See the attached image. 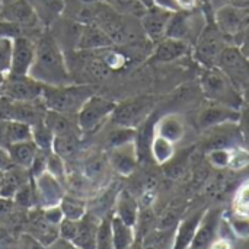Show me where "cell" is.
<instances>
[{
    "label": "cell",
    "instance_id": "cell-32",
    "mask_svg": "<svg viewBox=\"0 0 249 249\" xmlns=\"http://www.w3.org/2000/svg\"><path fill=\"white\" fill-rule=\"evenodd\" d=\"M80 136H55L53 140L51 150L58 155L63 160L74 159L80 152Z\"/></svg>",
    "mask_w": 249,
    "mask_h": 249
},
{
    "label": "cell",
    "instance_id": "cell-36",
    "mask_svg": "<svg viewBox=\"0 0 249 249\" xmlns=\"http://www.w3.org/2000/svg\"><path fill=\"white\" fill-rule=\"evenodd\" d=\"M58 207L63 213V217L71 219V220H80L88 213L86 212V200L70 196V194H64Z\"/></svg>",
    "mask_w": 249,
    "mask_h": 249
},
{
    "label": "cell",
    "instance_id": "cell-18",
    "mask_svg": "<svg viewBox=\"0 0 249 249\" xmlns=\"http://www.w3.org/2000/svg\"><path fill=\"white\" fill-rule=\"evenodd\" d=\"M82 26L83 25L76 23V22L69 20V19L61 16L48 28V31L51 32V35L54 36V39L57 41V44L63 50L64 55H67V53L71 54L76 51Z\"/></svg>",
    "mask_w": 249,
    "mask_h": 249
},
{
    "label": "cell",
    "instance_id": "cell-11",
    "mask_svg": "<svg viewBox=\"0 0 249 249\" xmlns=\"http://www.w3.org/2000/svg\"><path fill=\"white\" fill-rule=\"evenodd\" d=\"M217 67L229 77V80L241 90L249 83V58L235 44H229L217 63Z\"/></svg>",
    "mask_w": 249,
    "mask_h": 249
},
{
    "label": "cell",
    "instance_id": "cell-17",
    "mask_svg": "<svg viewBox=\"0 0 249 249\" xmlns=\"http://www.w3.org/2000/svg\"><path fill=\"white\" fill-rule=\"evenodd\" d=\"M222 223V212L217 209H212L204 212L198 228L196 231L194 239L190 245V249H209L212 244L219 238V228Z\"/></svg>",
    "mask_w": 249,
    "mask_h": 249
},
{
    "label": "cell",
    "instance_id": "cell-55",
    "mask_svg": "<svg viewBox=\"0 0 249 249\" xmlns=\"http://www.w3.org/2000/svg\"><path fill=\"white\" fill-rule=\"evenodd\" d=\"M13 206V201L12 200H6V198H1L0 197V219L6 214H9L10 209Z\"/></svg>",
    "mask_w": 249,
    "mask_h": 249
},
{
    "label": "cell",
    "instance_id": "cell-58",
    "mask_svg": "<svg viewBox=\"0 0 249 249\" xmlns=\"http://www.w3.org/2000/svg\"><path fill=\"white\" fill-rule=\"evenodd\" d=\"M146 9H150V7H153V6H156L155 4V0H139Z\"/></svg>",
    "mask_w": 249,
    "mask_h": 249
},
{
    "label": "cell",
    "instance_id": "cell-4",
    "mask_svg": "<svg viewBox=\"0 0 249 249\" xmlns=\"http://www.w3.org/2000/svg\"><path fill=\"white\" fill-rule=\"evenodd\" d=\"M200 86L209 102L225 105L238 111L244 108L242 92L229 80V77L219 67L204 69L200 79Z\"/></svg>",
    "mask_w": 249,
    "mask_h": 249
},
{
    "label": "cell",
    "instance_id": "cell-16",
    "mask_svg": "<svg viewBox=\"0 0 249 249\" xmlns=\"http://www.w3.org/2000/svg\"><path fill=\"white\" fill-rule=\"evenodd\" d=\"M241 111L210 102L209 107L203 108L197 117V124L201 130L207 131L223 124H239Z\"/></svg>",
    "mask_w": 249,
    "mask_h": 249
},
{
    "label": "cell",
    "instance_id": "cell-26",
    "mask_svg": "<svg viewBox=\"0 0 249 249\" xmlns=\"http://www.w3.org/2000/svg\"><path fill=\"white\" fill-rule=\"evenodd\" d=\"M38 20L44 28H50L63 15L64 0H29Z\"/></svg>",
    "mask_w": 249,
    "mask_h": 249
},
{
    "label": "cell",
    "instance_id": "cell-49",
    "mask_svg": "<svg viewBox=\"0 0 249 249\" xmlns=\"http://www.w3.org/2000/svg\"><path fill=\"white\" fill-rule=\"evenodd\" d=\"M235 210L249 213V179L241 184L235 196Z\"/></svg>",
    "mask_w": 249,
    "mask_h": 249
},
{
    "label": "cell",
    "instance_id": "cell-15",
    "mask_svg": "<svg viewBox=\"0 0 249 249\" xmlns=\"http://www.w3.org/2000/svg\"><path fill=\"white\" fill-rule=\"evenodd\" d=\"M34 191H35V201L42 209L58 206L61 198L64 197L63 182H60L55 177H53L47 171L34 178Z\"/></svg>",
    "mask_w": 249,
    "mask_h": 249
},
{
    "label": "cell",
    "instance_id": "cell-60",
    "mask_svg": "<svg viewBox=\"0 0 249 249\" xmlns=\"http://www.w3.org/2000/svg\"><path fill=\"white\" fill-rule=\"evenodd\" d=\"M4 79H6V76H4V74L1 73V70H0V85H1L3 82H4Z\"/></svg>",
    "mask_w": 249,
    "mask_h": 249
},
{
    "label": "cell",
    "instance_id": "cell-31",
    "mask_svg": "<svg viewBox=\"0 0 249 249\" xmlns=\"http://www.w3.org/2000/svg\"><path fill=\"white\" fill-rule=\"evenodd\" d=\"M28 182V178L23 175V168L13 166L9 171L1 172L0 177V197L6 200H13L16 191Z\"/></svg>",
    "mask_w": 249,
    "mask_h": 249
},
{
    "label": "cell",
    "instance_id": "cell-9",
    "mask_svg": "<svg viewBox=\"0 0 249 249\" xmlns=\"http://www.w3.org/2000/svg\"><path fill=\"white\" fill-rule=\"evenodd\" d=\"M204 26H206L204 16L197 9L177 10L172 13V18L169 20L166 36L181 39L188 42L190 45H194Z\"/></svg>",
    "mask_w": 249,
    "mask_h": 249
},
{
    "label": "cell",
    "instance_id": "cell-21",
    "mask_svg": "<svg viewBox=\"0 0 249 249\" xmlns=\"http://www.w3.org/2000/svg\"><path fill=\"white\" fill-rule=\"evenodd\" d=\"M29 233L44 248L58 239V226L51 223L42 210H36L29 217Z\"/></svg>",
    "mask_w": 249,
    "mask_h": 249
},
{
    "label": "cell",
    "instance_id": "cell-33",
    "mask_svg": "<svg viewBox=\"0 0 249 249\" xmlns=\"http://www.w3.org/2000/svg\"><path fill=\"white\" fill-rule=\"evenodd\" d=\"M112 238H114V248L115 249H130L134 244V228L128 226L118 217L112 214Z\"/></svg>",
    "mask_w": 249,
    "mask_h": 249
},
{
    "label": "cell",
    "instance_id": "cell-37",
    "mask_svg": "<svg viewBox=\"0 0 249 249\" xmlns=\"http://www.w3.org/2000/svg\"><path fill=\"white\" fill-rule=\"evenodd\" d=\"M182 131H184V125L179 121V118L175 115H168V117L162 118L158 125V130H156L158 136H160L172 143L178 142L182 137Z\"/></svg>",
    "mask_w": 249,
    "mask_h": 249
},
{
    "label": "cell",
    "instance_id": "cell-30",
    "mask_svg": "<svg viewBox=\"0 0 249 249\" xmlns=\"http://www.w3.org/2000/svg\"><path fill=\"white\" fill-rule=\"evenodd\" d=\"M10 159L13 162L15 166L23 168V169H29L34 163V159L38 153V147L36 144L29 140V142H20V143H15L7 146Z\"/></svg>",
    "mask_w": 249,
    "mask_h": 249
},
{
    "label": "cell",
    "instance_id": "cell-52",
    "mask_svg": "<svg viewBox=\"0 0 249 249\" xmlns=\"http://www.w3.org/2000/svg\"><path fill=\"white\" fill-rule=\"evenodd\" d=\"M238 47L241 48V51L249 58V26L248 29L244 32V35L241 36V39L238 42Z\"/></svg>",
    "mask_w": 249,
    "mask_h": 249
},
{
    "label": "cell",
    "instance_id": "cell-44",
    "mask_svg": "<svg viewBox=\"0 0 249 249\" xmlns=\"http://www.w3.org/2000/svg\"><path fill=\"white\" fill-rule=\"evenodd\" d=\"M105 1L109 6H112L115 10L136 18H140L146 10V7L139 0H105Z\"/></svg>",
    "mask_w": 249,
    "mask_h": 249
},
{
    "label": "cell",
    "instance_id": "cell-8",
    "mask_svg": "<svg viewBox=\"0 0 249 249\" xmlns=\"http://www.w3.org/2000/svg\"><path fill=\"white\" fill-rule=\"evenodd\" d=\"M155 102L156 99L153 96H137L120 102L114 108L111 121L114 123V125L134 128L147 120L155 107Z\"/></svg>",
    "mask_w": 249,
    "mask_h": 249
},
{
    "label": "cell",
    "instance_id": "cell-35",
    "mask_svg": "<svg viewBox=\"0 0 249 249\" xmlns=\"http://www.w3.org/2000/svg\"><path fill=\"white\" fill-rule=\"evenodd\" d=\"M64 187L67 188L70 196H74V197L86 200V197L90 194V191H92V188L95 185L80 171V172L67 174L66 181H64Z\"/></svg>",
    "mask_w": 249,
    "mask_h": 249
},
{
    "label": "cell",
    "instance_id": "cell-39",
    "mask_svg": "<svg viewBox=\"0 0 249 249\" xmlns=\"http://www.w3.org/2000/svg\"><path fill=\"white\" fill-rule=\"evenodd\" d=\"M228 226L231 232L238 239H248L249 238V213L244 212H232L228 216Z\"/></svg>",
    "mask_w": 249,
    "mask_h": 249
},
{
    "label": "cell",
    "instance_id": "cell-61",
    "mask_svg": "<svg viewBox=\"0 0 249 249\" xmlns=\"http://www.w3.org/2000/svg\"><path fill=\"white\" fill-rule=\"evenodd\" d=\"M0 3H1V0H0Z\"/></svg>",
    "mask_w": 249,
    "mask_h": 249
},
{
    "label": "cell",
    "instance_id": "cell-41",
    "mask_svg": "<svg viewBox=\"0 0 249 249\" xmlns=\"http://www.w3.org/2000/svg\"><path fill=\"white\" fill-rule=\"evenodd\" d=\"M31 130H32V142L36 144V147L39 150L50 152L51 150V146H53L54 134L50 131V128L47 127V124L44 121H41V123L32 125Z\"/></svg>",
    "mask_w": 249,
    "mask_h": 249
},
{
    "label": "cell",
    "instance_id": "cell-19",
    "mask_svg": "<svg viewBox=\"0 0 249 249\" xmlns=\"http://www.w3.org/2000/svg\"><path fill=\"white\" fill-rule=\"evenodd\" d=\"M107 158H108L111 169H114L117 174L123 177H128L134 172L137 166V160H139L136 143L131 142L123 146L109 149Z\"/></svg>",
    "mask_w": 249,
    "mask_h": 249
},
{
    "label": "cell",
    "instance_id": "cell-25",
    "mask_svg": "<svg viewBox=\"0 0 249 249\" xmlns=\"http://www.w3.org/2000/svg\"><path fill=\"white\" fill-rule=\"evenodd\" d=\"M99 220L96 216L86 213L80 220H79V229L77 233L71 242L73 247L77 249H95L96 244V231Z\"/></svg>",
    "mask_w": 249,
    "mask_h": 249
},
{
    "label": "cell",
    "instance_id": "cell-38",
    "mask_svg": "<svg viewBox=\"0 0 249 249\" xmlns=\"http://www.w3.org/2000/svg\"><path fill=\"white\" fill-rule=\"evenodd\" d=\"M112 214H105L101 217L98 231H96V244L95 249H115L114 248V238H112Z\"/></svg>",
    "mask_w": 249,
    "mask_h": 249
},
{
    "label": "cell",
    "instance_id": "cell-43",
    "mask_svg": "<svg viewBox=\"0 0 249 249\" xmlns=\"http://www.w3.org/2000/svg\"><path fill=\"white\" fill-rule=\"evenodd\" d=\"M12 51H13V36L0 35V70L4 76H7L10 71Z\"/></svg>",
    "mask_w": 249,
    "mask_h": 249
},
{
    "label": "cell",
    "instance_id": "cell-45",
    "mask_svg": "<svg viewBox=\"0 0 249 249\" xmlns=\"http://www.w3.org/2000/svg\"><path fill=\"white\" fill-rule=\"evenodd\" d=\"M13 203H16L20 207H32L36 201H35V191H34V184H31L29 181L25 182L15 194Z\"/></svg>",
    "mask_w": 249,
    "mask_h": 249
},
{
    "label": "cell",
    "instance_id": "cell-10",
    "mask_svg": "<svg viewBox=\"0 0 249 249\" xmlns=\"http://www.w3.org/2000/svg\"><path fill=\"white\" fill-rule=\"evenodd\" d=\"M117 102L98 96V95H92L80 108V111L76 115V121L79 125L80 133H90L95 131L96 128H99L108 118H111L114 108H115Z\"/></svg>",
    "mask_w": 249,
    "mask_h": 249
},
{
    "label": "cell",
    "instance_id": "cell-14",
    "mask_svg": "<svg viewBox=\"0 0 249 249\" xmlns=\"http://www.w3.org/2000/svg\"><path fill=\"white\" fill-rule=\"evenodd\" d=\"M35 60V39L26 35L13 36L12 64L9 74L28 76Z\"/></svg>",
    "mask_w": 249,
    "mask_h": 249
},
{
    "label": "cell",
    "instance_id": "cell-62",
    "mask_svg": "<svg viewBox=\"0 0 249 249\" xmlns=\"http://www.w3.org/2000/svg\"><path fill=\"white\" fill-rule=\"evenodd\" d=\"M1 1H3V0H1Z\"/></svg>",
    "mask_w": 249,
    "mask_h": 249
},
{
    "label": "cell",
    "instance_id": "cell-53",
    "mask_svg": "<svg viewBox=\"0 0 249 249\" xmlns=\"http://www.w3.org/2000/svg\"><path fill=\"white\" fill-rule=\"evenodd\" d=\"M71 244L70 242H67V241H64V239H61V238H58V239H55L53 244H50V245H47L44 249H71Z\"/></svg>",
    "mask_w": 249,
    "mask_h": 249
},
{
    "label": "cell",
    "instance_id": "cell-48",
    "mask_svg": "<svg viewBox=\"0 0 249 249\" xmlns=\"http://www.w3.org/2000/svg\"><path fill=\"white\" fill-rule=\"evenodd\" d=\"M249 165V152L244 147H232V155H231V163L229 168L235 169V171H241L244 168H247Z\"/></svg>",
    "mask_w": 249,
    "mask_h": 249
},
{
    "label": "cell",
    "instance_id": "cell-34",
    "mask_svg": "<svg viewBox=\"0 0 249 249\" xmlns=\"http://www.w3.org/2000/svg\"><path fill=\"white\" fill-rule=\"evenodd\" d=\"M32 140L31 125L19 121H4V147Z\"/></svg>",
    "mask_w": 249,
    "mask_h": 249
},
{
    "label": "cell",
    "instance_id": "cell-23",
    "mask_svg": "<svg viewBox=\"0 0 249 249\" xmlns=\"http://www.w3.org/2000/svg\"><path fill=\"white\" fill-rule=\"evenodd\" d=\"M114 216L123 220L124 223H127L128 226H133V228L137 226V220L140 216L139 203L133 197V194L128 193L127 190H121L117 194V198L114 203Z\"/></svg>",
    "mask_w": 249,
    "mask_h": 249
},
{
    "label": "cell",
    "instance_id": "cell-50",
    "mask_svg": "<svg viewBox=\"0 0 249 249\" xmlns=\"http://www.w3.org/2000/svg\"><path fill=\"white\" fill-rule=\"evenodd\" d=\"M239 130L245 142L249 143V107L245 109H241V118H239Z\"/></svg>",
    "mask_w": 249,
    "mask_h": 249
},
{
    "label": "cell",
    "instance_id": "cell-42",
    "mask_svg": "<svg viewBox=\"0 0 249 249\" xmlns=\"http://www.w3.org/2000/svg\"><path fill=\"white\" fill-rule=\"evenodd\" d=\"M136 130L134 128H128V127H121V125H115L114 130L109 131V134L107 136V142L109 149L136 142Z\"/></svg>",
    "mask_w": 249,
    "mask_h": 249
},
{
    "label": "cell",
    "instance_id": "cell-1",
    "mask_svg": "<svg viewBox=\"0 0 249 249\" xmlns=\"http://www.w3.org/2000/svg\"><path fill=\"white\" fill-rule=\"evenodd\" d=\"M28 76L48 86L73 83L67 58L48 29L35 39V60Z\"/></svg>",
    "mask_w": 249,
    "mask_h": 249
},
{
    "label": "cell",
    "instance_id": "cell-13",
    "mask_svg": "<svg viewBox=\"0 0 249 249\" xmlns=\"http://www.w3.org/2000/svg\"><path fill=\"white\" fill-rule=\"evenodd\" d=\"M172 13V10L163 9L160 6H153L150 9H146L144 13L139 18L143 32L152 44H156L166 36V29Z\"/></svg>",
    "mask_w": 249,
    "mask_h": 249
},
{
    "label": "cell",
    "instance_id": "cell-57",
    "mask_svg": "<svg viewBox=\"0 0 249 249\" xmlns=\"http://www.w3.org/2000/svg\"><path fill=\"white\" fill-rule=\"evenodd\" d=\"M242 98H244V105L249 107V83L248 86L244 89V92H242Z\"/></svg>",
    "mask_w": 249,
    "mask_h": 249
},
{
    "label": "cell",
    "instance_id": "cell-6",
    "mask_svg": "<svg viewBox=\"0 0 249 249\" xmlns=\"http://www.w3.org/2000/svg\"><path fill=\"white\" fill-rule=\"evenodd\" d=\"M0 20L18 26L22 35L26 32H42L44 28L38 20L29 0H3L0 3Z\"/></svg>",
    "mask_w": 249,
    "mask_h": 249
},
{
    "label": "cell",
    "instance_id": "cell-40",
    "mask_svg": "<svg viewBox=\"0 0 249 249\" xmlns=\"http://www.w3.org/2000/svg\"><path fill=\"white\" fill-rule=\"evenodd\" d=\"M150 149H152V155L158 163H166L174 156V143L160 136H156L153 139Z\"/></svg>",
    "mask_w": 249,
    "mask_h": 249
},
{
    "label": "cell",
    "instance_id": "cell-56",
    "mask_svg": "<svg viewBox=\"0 0 249 249\" xmlns=\"http://www.w3.org/2000/svg\"><path fill=\"white\" fill-rule=\"evenodd\" d=\"M209 249H232V245H231V242H229L228 239H225V238H217V239L212 244V247Z\"/></svg>",
    "mask_w": 249,
    "mask_h": 249
},
{
    "label": "cell",
    "instance_id": "cell-5",
    "mask_svg": "<svg viewBox=\"0 0 249 249\" xmlns=\"http://www.w3.org/2000/svg\"><path fill=\"white\" fill-rule=\"evenodd\" d=\"M228 45V38L219 31L216 23H207L193 45L194 57L204 69L217 67L219 58Z\"/></svg>",
    "mask_w": 249,
    "mask_h": 249
},
{
    "label": "cell",
    "instance_id": "cell-7",
    "mask_svg": "<svg viewBox=\"0 0 249 249\" xmlns=\"http://www.w3.org/2000/svg\"><path fill=\"white\" fill-rule=\"evenodd\" d=\"M214 23L219 31L232 41V44L238 45L241 36L249 26V7L241 4H225L217 9L214 15Z\"/></svg>",
    "mask_w": 249,
    "mask_h": 249
},
{
    "label": "cell",
    "instance_id": "cell-46",
    "mask_svg": "<svg viewBox=\"0 0 249 249\" xmlns=\"http://www.w3.org/2000/svg\"><path fill=\"white\" fill-rule=\"evenodd\" d=\"M231 155L232 149H219V150H212L207 153V160L213 168L217 169H225L229 168L231 163Z\"/></svg>",
    "mask_w": 249,
    "mask_h": 249
},
{
    "label": "cell",
    "instance_id": "cell-12",
    "mask_svg": "<svg viewBox=\"0 0 249 249\" xmlns=\"http://www.w3.org/2000/svg\"><path fill=\"white\" fill-rule=\"evenodd\" d=\"M44 85L31 76H12L7 74L0 85V96L10 101H35L41 98Z\"/></svg>",
    "mask_w": 249,
    "mask_h": 249
},
{
    "label": "cell",
    "instance_id": "cell-27",
    "mask_svg": "<svg viewBox=\"0 0 249 249\" xmlns=\"http://www.w3.org/2000/svg\"><path fill=\"white\" fill-rule=\"evenodd\" d=\"M204 212H194L193 214L187 216L177 229L175 238H174V244L171 249H190V245L194 239L196 231L198 228V223L203 217Z\"/></svg>",
    "mask_w": 249,
    "mask_h": 249
},
{
    "label": "cell",
    "instance_id": "cell-3",
    "mask_svg": "<svg viewBox=\"0 0 249 249\" xmlns=\"http://www.w3.org/2000/svg\"><path fill=\"white\" fill-rule=\"evenodd\" d=\"M92 95H95V89L92 88V85H44L41 101L48 111H55L67 115H77L83 104Z\"/></svg>",
    "mask_w": 249,
    "mask_h": 249
},
{
    "label": "cell",
    "instance_id": "cell-29",
    "mask_svg": "<svg viewBox=\"0 0 249 249\" xmlns=\"http://www.w3.org/2000/svg\"><path fill=\"white\" fill-rule=\"evenodd\" d=\"M61 16L80 25L93 23L95 4L83 3L80 0H64V9Z\"/></svg>",
    "mask_w": 249,
    "mask_h": 249
},
{
    "label": "cell",
    "instance_id": "cell-59",
    "mask_svg": "<svg viewBox=\"0 0 249 249\" xmlns=\"http://www.w3.org/2000/svg\"><path fill=\"white\" fill-rule=\"evenodd\" d=\"M80 1L89 3V4H96V3H102V1H105V0H80Z\"/></svg>",
    "mask_w": 249,
    "mask_h": 249
},
{
    "label": "cell",
    "instance_id": "cell-47",
    "mask_svg": "<svg viewBox=\"0 0 249 249\" xmlns=\"http://www.w3.org/2000/svg\"><path fill=\"white\" fill-rule=\"evenodd\" d=\"M77 229H79V220H71V219L63 217V220L58 225V238L71 244L77 233Z\"/></svg>",
    "mask_w": 249,
    "mask_h": 249
},
{
    "label": "cell",
    "instance_id": "cell-2",
    "mask_svg": "<svg viewBox=\"0 0 249 249\" xmlns=\"http://www.w3.org/2000/svg\"><path fill=\"white\" fill-rule=\"evenodd\" d=\"M93 23L107 34L115 47H127L149 41L143 32L139 18L121 13L107 1L95 4Z\"/></svg>",
    "mask_w": 249,
    "mask_h": 249
},
{
    "label": "cell",
    "instance_id": "cell-54",
    "mask_svg": "<svg viewBox=\"0 0 249 249\" xmlns=\"http://www.w3.org/2000/svg\"><path fill=\"white\" fill-rule=\"evenodd\" d=\"M155 4H156V6H160V7H163V9L172 10V12H177V10H178L177 0H155Z\"/></svg>",
    "mask_w": 249,
    "mask_h": 249
},
{
    "label": "cell",
    "instance_id": "cell-20",
    "mask_svg": "<svg viewBox=\"0 0 249 249\" xmlns=\"http://www.w3.org/2000/svg\"><path fill=\"white\" fill-rule=\"evenodd\" d=\"M191 45L185 41L165 36L153 45L152 60L158 63H172L188 54Z\"/></svg>",
    "mask_w": 249,
    "mask_h": 249
},
{
    "label": "cell",
    "instance_id": "cell-28",
    "mask_svg": "<svg viewBox=\"0 0 249 249\" xmlns=\"http://www.w3.org/2000/svg\"><path fill=\"white\" fill-rule=\"evenodd\" d=\"M109 162L107 155L104 153H93L90 155L85 162H83V169L82 174L93 184L99 185L107 177L109 171Z\"/></svg>",
    "mask_w": 249,
    "mask_h": 249
},
{
    "label": "cell",
    "instance_id": "cell-22",
    "mask_svg": "<svg viewBox=\"0 0 249 249\" xmlns=\"http://www.w3.org/2000/svg\"><path fill=\"white\" fill-rule=\"evenodd\" d=\"M109 47H114V44L98 25L89 23L82 26L76 51H99Z\"/></svg>",
    "mask_w": 249,
    "mask_h": 249
},
{
    "label": "cell",
    "instance_id": "cell-51",
    "mask_svg": "<svg viewBox=\"0 0 249 249\" xmlns=\"http://www.w3.org/2000/svg\"><path fill=\"white\" fill-rule=\"evenodd\" d=\"M15 165L10 159V155H9V150L7 147L4 146H0V171L4 172V171H9L12 169Z\"/></svg>",
    "mask_w": 249,
    "mask_h": 249
},
{
    "label": "cell",
    "instance_id": "cell-24",
    "mask_svg": "<svg viewBox=\"0 0 249 249\" xmlns=\"http://www.w3.org/2000/svg\"><path fill=\"white\" fill-rule=\"evenodd\" d=\"M44 123L50 128V131L55 136H80V130L76 121V115H67V114H60L55 111H48L45 114Z\"/></svg>",
    "mask_w": 249,
    "mask_h": 249
}]
</instances>
